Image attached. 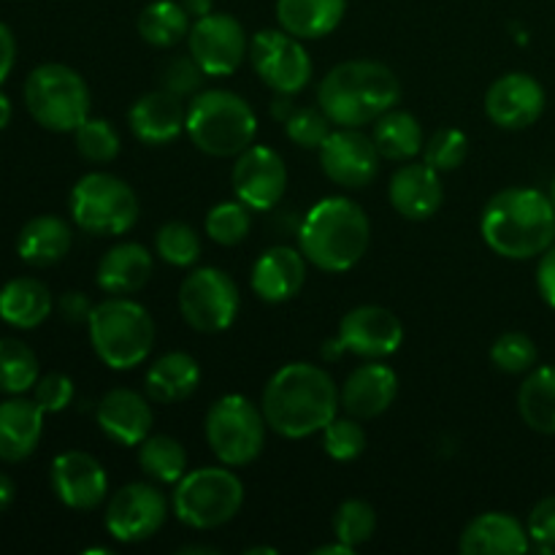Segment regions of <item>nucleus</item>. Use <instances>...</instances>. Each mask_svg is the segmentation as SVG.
I'll return each mask as SVG.
<instances>
[{
  "instance_id": "f257e3e1",
  "label": "nucleus",
  "mask_w": 555,
  "mask_h": 555,
  "mask_svg": "<svg viewBox=\"0 0 555 555\" xmlns=\"http://www.w3.org/2000/svg\"><path fill=\"white\" fill-rule=\"evenodd\" d=\"M339 388L323 366L287 363L271 374L263 388L260 410L274 434L285 439H307L339 415Z\"/></svg>"
},
{
  "instance_id": "f03ea898",
  "label": "nucleus",
  "mask_w": 555,
  "mask_h": 555,
  "mask_svg": "<svg viewBox=\"0 0 555 555\" xmlns=\"http://www.w3.org/2000/svg\"><path fill=\"white\" fill-rule=\"evenodd\" d=\"M482 238L496 255L529 260L555 244V206L534 188H509L493 195L482 209Z\"/></svg>"
},
{
  "instance_id": "7ed1b4c3",
  "label": "nucleus",
  "mask_w": 555,
  "mask_h": 555,
  "mask_svg": "<svg viewBox=\"0 0 555 555\" xmlns=\"http://www.w3.org/2000/svg\"><path fill=\"white\" fill-rule=\"evenodd\" d=\"M399 76L377 60H347L331 68L318 87V103L336 128L377 122L399 103Z\"/></svg>"
},
{
  "instance_id": "20e7f679",
  "label": "nucleus",
  "mask_w": 555,
  "mask_h": 555,
  "mask_svg": "<svg viewBox=\"0 0 555 555\" xmlns=\"http://www.w3.org/2000/svg\"><path fill=\"white\" fill-rule=\"evenodd\" d=\"M372 225L356 201L331 195L318 201L298 225V244L304 258L328 274L356 269L369 249Z\"/></svg>"
},
{
  "instance_id": "39448f33",
  "label": "nucleus",
  "mask_w": 555,
  "mask_h": 555,
  "mask_svg": "<svg viewBox=\"0 0 555 555\" xmlns=\"http://www.w3.org/2000/svg\"><path fill=\"white\" fill-rule=\"evenodd\" d=\"M90 345L95 356L114 372L141 366L155 347V320L128 296H114L92 307Z\"/></svg>"
},
{
  "instance_id": "423d86ee",
  "label": "nucleus",
  "mask_w": 555,
  "mask_h": 555,
  "mask_svg": "<svg viewBox=\"0 0 555 555\" xmlns=\"http://www.w3.org/2000/svg\"><path fill=\"white\" fill-rule=\"evenodd\" d=\"M184 130L201 152L211 157H238L255 144L258 117L242 95L231 90H206L193 95Z\"/></svg>"
},
{
  "instance_id": "0eeeda50",
  "label": "nucleus",
  "mask_w": 555,
  "mask_h": 555,
  "mask_svg": "<svg viewBox=\"0 0 555 555\" xmlns=\"http://www.w3.org/2000/svg\"><path fill=\"white\" fill-rule=\"evenodd\" d=\"M22 92L30 117L52 133H74L90 117V87L79 70L63 63L33 68Z\"/></svg>"
},
{
  "instance_id": "6e6552de",
  "label": "nucleus",
  "mask_w": 555,
  "mask_h": 555,
  "mask_svg": "<svg viewBox=\"0 0 555 555\" xmlns=\"http://www.w3.org/2000/svg\"><path fill=\"white\" fill-rule=\"evenodd\" d=\"M244 486L231 466H201L173 486L171 507L184 526L198 531L220 529L238 515Z\"/></svg>"
},
{
  "instance_id": "1a4fd4ad",
  "label": "nucleus",
  "mask_w": 555,
  "mask_h": 555,
  "mask_svg": "<svg viewBox=\"0 0 555 555\" xmlns=\"http://www.w3.org/2000/svg\"><path fill=\"white\" fill-rule=\"evenodd\" d=\"M70 217L92 236H122L139 220V198L125 179L92 171L70 190Z\"/></svg>"
},
{
  "instance_id": "9d476101",
  "label": "nucleus",
  "mask_w": 555,
  "mask_h": 555,
  "mask_svg": "<svg viewBox=\"0 0 555 555\" xmlns=\"http://www.w3.org/2000/svg\"><path fill=\"white\" fill-rule=\"evenodd\" d=\"M266 428L269 423H266L263 410L255 406V401H249L247 396L238 393H228L215 401L204 421L209 450L220 464L231 466V469L253 464L263 453Z\"/></svg>"
},
{
  "instance_id": "9b49d317",
  "label": "nucleus",
  "mask_w": 555,
  "mask_h": 555,
  "mask_svg": "<svg viewBox=\"0 0 555 555\" xmlns=\"http://www.w3.org/2000/svg\"><path fill=\"white\" fill-rule=\"evenodd\" d=\"M238 287L222 269H195L179 287V312L190 328L201 334H220L238 314Z\"/></svg>"
},
{
  "instance_id": "f8f14e48",
  "label": "nucleus",
  "mask_w": 555,
  "mask_h": 555,
  "mask_svg": "<svg viewBox=\"0 0 555 555\" xmlns=\"http://www.w3.org/2000/svg\"><path fill=\"white\" fill-rule=\"evenodd\" d=\"M249 63L276 95H296L312 79V60L301 38L287 30H260L249 41Z\"/></svg>"
},
{
  "instance_id": "ddd939ff",
  "label": "nucleus",
  "mask_w": 555,
  "mask_h": 555,
  "mask_svg": "<svg viewBox=\"0 0 555 555\" xmlns=\"http://www.w3.org/2000/svg\"><path fill=\"white\" fill-rule=\"evenodd\" d=\"M168 518L166 493L150 482L122 486L106 504V531L122 545L152 540Z\"/></svg>"
},
{
  "instance_id": "4468645a",
  "label": "nucleus",
  "mask_w": 555,
  "mask_h": 555,
  "mask_svg": "<svg viewBox=\"0 0 555 555\" xmlns=\"http://www.w3.org/2000/svg\"><path fill=\"white\" fill-rule=\"evenodd\" d=\"M188 43L190 54L206 76L236 74L244 57H249V41L242 22L231 14H220V11L193 20Z\"/></svg>"
},
{
  "instance_id": "2eb2a0df",
  "label": "nucleus",
  "mask_w": 555,
  "mask_h": 555,
  "mask_svg": "<svg viewBox=\"0 0 555 555\" xmlns=\"http://www.w3.org/2000/svg\"><path fill=\"white\" fill-rule=\"evenodd\" d=\"M320 166L323 173L339 188L361 190L372 184L379 173V152L372 135L361 128H336L320 144Z\"/></svg>"
},
{
  "instance_id": "dca6fc26",
  "label": "nucleus",
  "mask_w": 555,
  "mask_h": 555,
  "mask_svg": "<svg viewBox=\"0 0 555 555\" xmlns=\"http://www.w3.org/2000/svg\"><path fill=\"white\" fill-rule=\"evenodd\" d=\"M231 182L244 206L253 211H271L287 190L285 160L269 146L253 144L236 157Z\"/></svg>"
},
{
  "instance_id": "f3484780",
  "label": "nucleus",
  "mask_w": 555,
  "mask_h": 555,
  "mask_svg": "<svg viewBox=\"0 0 555 555\" xmlns=\"http://www.w3.org/2000/svg\"><path fill=\"white\" fill-rule=\"evenodd\" d=\"M52 491L68 509L90 513L106 502L108 475L101 461L81 450H68L52 461L49 469Z\"/></svg>"
},
{
  "instance_id": "a211bd4d",
  "label": "nucleus",
  "mask_w": 555,
  "mask_h": 555,
  "mask_svg": "<svg viewBox=\"0 0 555 555\" xmlns=\"http://www.w3.org/2000/svg\"><path fill=\"white\" fill-rule=\"evenodd\" d=\"M339 341L345 352H352L366 361L393 356L404 341V325L385 307H356L341 318Z\"/></svg>"
},
{
  "instance_id": "6ab92c4d",
  "label": "nucleus",
  "mask_w": 555,
  "mask_h": 555,
  "mask_svg": "<svg viewBox=\"0 0 555 555\" xmlns=\"http://www.w3.org/2000/svg\"><path fill=\"white\" fill-rule=\"evenodd\" d=\"M545 112V87L531 74H504L486 92V114L504 130H524Z\"/></svg>"
},
{
  "instance_id": "aec40b11",
  "label": "nucleus",
  "mask_w": 555,
  "mask_h": 555,
  "mask_svg": "<svg viewBox=\"0 0 555 555\" xmlns=\"http://www.w3.org/2000/svg\"><path fill=\"white\" fill-rule=\"evenodd\" d=\"M152 399L130 388H114L98 401V426L119 448H139L152 431Z\"/></svg>"
},
{
  "instance_id": "412c9836",
  "label": "nucleus",
  "mask_w": 555,
  "mask_h": 555,
  "mask_svg": "<svg viewBox=\"0 0 555 555\" xmlns=\"http://www.w3.org/2000/svg\"><path fill=\"white\" fill-rule=\"evenodd\" d=\"M390 206L399 211L404 220H428L439 211L444 201L442 179H439L437 168H431L428 163H410L401 166L399 171L390 177L388 188Z\"/></svg>"
},
{
  "instance_id": "4be33fe9",
  "label": "nucleus",
  "mask_w": 555,
  "mask_h": 555,
  "mask_svg": "<svg viewBox=\"0 0 555 555\" xmlns=\"http://www.w3.org/2000/svg\"><path fill=\"white\" fill-rule=\"evenodd\" d=\"M399 396V377L388 363H363L347 377L345 388L339 390L341 406L347 415L358 421H372L383 415Z\"/></svg>"
},
{
  "instance_id": "5701e85b",
  "label": "nucleus",
  "mask_w": 555,
  "mask_h": 555,
  "mask_svg": "<svg viewBox=\"0 0 555 555\" xmlns=\"http://www.w3.org/2000/svg\"><path fill=\"white\" fill-rule=\"evenodd\" d=\"M128 122L141 144L163 146L171 144V141H177L184 133L188 108L182 106V98H177L173 92L155 90L141 95L130 106Z\"/></svg>"
},
{
  "instance_id": "b1692460",
  "label": "nucleus",
  "mask_w": 555,
  "mask_h": 555,
  "mask_svg": "<svg viewBox=\"0 0 555 555\" xmlns=\"http://www.w3.org/2000/svg\"><path fill=\"white\" fill-rule=\"evenodd\" d=\"M304 282H307V258L301 249L271 247L255 260L249 285L263 301L285 304L298 296Z\"/></svg>"
},
{
  "instance_id": "393cba45",
  "label": "nucleus",
  "mask_w": 555,
  "mask_h": 555,
  "mask_svg": "<svg viewBox=\"0 0 555 555\" xmlns=\"http://www.w3.org/2000/svg\"><path fill=\"white\" fill-rule=\"evenodd\" d=\"M459 547L464 555H524L531 551V540L513 515L482 513L461 531Z\"/></svg>"
},
{
  "instance_id": "a878e982",
  "label": "nucleus",
  "mask_w": 555,
  "mask_h": 555,
  "mask_svg": "<svg viewBox=\"0 0 555 555\" xmlns=\"http://www.w3.org/2000/svg\"><path fill=\"white\" fill-rule=\"evenodd\" d=\"M47 412L25 396H9L0 401V461L20 464L36 453L43 437Z\"/></svg>"
},
{
  "instance_id": "bb28decb",
  "label": "nucleus",
  "mask_w": 555,
  "mask_h": 555,
  "mask_svg": "<svg viewBox=\"0 0 555 555\" xmlns=\"http://www.w3.org/2000/svg\"><path fill=\"white\" fill-rule=\"evenodd\" d=\"M152 255L144 244L125 242L108 249L98 263V287L108 296H133L150 282Z\"/></svg>"
},
{
  "instance_id": "cd10ccee",
  "label": "nucleus",
  "mask_w": 555,
  "mask_h": 555,
  "mask_svg": "<svg viewBox=\"0 0 555 555\" xmlns=\"http://www.w3.org/2000/svg\"><path fill=\"white\" fill-rule=\"evenodd\" d=\"M70 244H74V233L68 222L54 215H38L22 225L16 236V253L22 263L33 269H49L70 253Z\"/></svg>"
},
{
  "instance_id": "c85d7f7f",
  "label": "nucleus",
  "mask_w": 555,
  "mask_h": 555,
  "mask_svg": "<svg viewBox=\"0 0 555 555\" xmlns=\"http://www.w3.org/2000/svg\"><path fill=\"white\" fill-rule=\"evenodd\" d=\"M52 293L36 276H16L0 287V320L11 328L33 331L52 314Z\"/></svg>"
},
{
  "instance_id": "c756f323",
  "label": "nucleus",
  "mask_w": 555,
  "mask_h": 555,
  "mask_svg": "<svg viewBox=\"0 0 555 555\" xmlns=\"http://www.w3.org/2000/svg\"><path fill=\"white\" fill-rule=\"evenodd\" d=\"M201 383V366L190 352H166L150 366L144 390L155 404H179L190 399Z\"/></svg>"
},
{
  "instance_id": "7c9ffc66",
  "label": "nucleus",
  "mask_w": 555,
  "mask_h": 555,
  "mask_svg": "<svg viewBox=\"0 0 555 555\" xmlns=\"http://www.w3.org/2000/svg\"><path fill=\"white\" fill-rule=\"evenodd\" d=\"M347 0H276V20L282 30L301 41L331 36L341 25Z\"/></svg>"
},
{
  "instance_id": "2f4dec72",
  "label": "nucleus",
  "mask_w": 555,
  "mask_h": 555,
  "mask_svg": "<svg viewBox=\"0 0 555 555\" xmlns=\"http://www.w3.org/2000/svg\"><path fill=\"white\" fill-rule=\"evenodd\" d=\"M372 141L379 157L393 163L412 160L415 155H421L423 144H426L421 122L410 112H393V108L374 122Z\"/></svg>"
},
{
  "instance_id": "473e14b6",
  "label": "nucleus",
  "mask_w": 555,
  "mask_h": 555,
  "mask_svg": "<svg viewBox=\"0 0 555 555\" xmlns=\"http://www.w3.org/2000/svg\"><path fill=\"white\" fill-rule=\"evenodd\" d=\"M193 16L182 5V0H152L139 14V36L150 47L168 49L182 43L190 36Z\"/></svg>"
},
{
  "instance_id": "72a5a7b5",
  "label": "nucleus",
  "mask_w": 555,
  "mask_h": 555,
  "mask_svg": "<svg viewBox=\"0 0 555 555\" xmlns=\"http://www.w3.org/2000/svg\"><path fill=\"white\" fill-rule=\"evenodd\" d=\"M518 412L537 434H555V366L531 369L520 383Z\"/></svg>"
},
{
  "instance_id": "f704fd0d",
  "label": "nucleus",
  "mask_w": 555,
  "mask_h": 555,
  "mask_svg": "<svg viewBox=\"0 0 555 555\" xmlns=\"http://www.w3.org/2000/svg\"><path fill=\"white\" fill-rule=\"evenodd\" d=\"M139 466L157 486H177L188 475V450L173 437L155 434L139 444Z\"/></svg>"
},
{
  "instance_id": "c9c22d12",
  "label": "nucleus",
  "mask_w": 555,
  "mask_h": 555,
  "mask_svg": "<svg viewBox=\"0 0 555 555\" xmlns=\"http://www.w3.org/2000/svg\"><path fill=\"white\" fill-rule=\"evenodd\" d=\"M41 377L38 356L22 339H0V393L25 396Z\"/></svg>"
},
{
  "instance_id": "e433bc0d",
  "label": "nucleus",
  "mask_w": 555,
  "mask_h": 555,
  "mask_svg": "<svg viewBox=\"0 0 555 555\" xmlns=\"http://www.w3.org/2000/svg\"><path fill=\"white\" fill-rule=\"evenodd\" d=\"M249 211L253 209L238 198L211 206L209 215H206V236L220 247H236L249 236V228H253Z\"/></svg>"
},
{
  "instance_id": "4c0bfd02",
  "label": "nucleus",
  "mask_w": 555,
  "mask_h": 555,
  "mask_svg": "<svg viewBox=\"0 0 555 555\" xmlns=\"http://www.w3.org/2000/svg\"><path fill=\"white\" fill-rule=\"evenodd\" d=\"M155 249L168 266L190 269L201 258V238L188 222H166L155 236Z\"/></svg>"
},
{
  "instance_id": "58836bf2",
  "label": "nucleus",
  "mask_w": 555,
  "mask_h": 555,
  "mask_svg": "<svg viewBox=\"0 0 555 555\" xmlns=\"http://www.w3.org/2000/svg\"><path fill=\"white\" fill-rule=\"evenodd\" d=\"M74 144L76 152L90 163H112L119 155V133L108 119L87 117L74 130Z\"/></svg>"
},
{
  "instance_id": "ea45409f",
  "label": "nucleus",
  "mask_w": 555,
  "mask_h": 555,
  "mask_svg": "<svg viewBox=\"0 0 555 555\" xmlns=\"http://www.w3.org/2000/svg\"><path fill=\"white\" fill-rule=\"evenodd\" d=\"M374 529H377V515H374L372 504H366L363 499H347L345 504H339L334 515L336 540L347 542L358 551L372 540Z\"/></svg>"
},
{
  "instance_id": "a19ab883",
  "label": "nucleus",
  "mask_w": 555,
  "mask_h": 555,
  "mask_svg": "<svg viewBox=\"0 0 555 555\" xmlns=\"http://www.w3.org/2000/svg\"><path fill=\"white\" fill-rule=\"evenodd\" d=\"M537 350L534 339L529 334H520V331H509L496 339V345L491 347V361L493 366L502 369L504 374H526L537 366Z\"/></svg>"
},
{
  "instance_id": "79ce46f5",
  "label": "nucleus",
  "mask_w": 555,
  "mask_h": 555,
  "mask_svg": "<svg viewBox=\"0 0 555 555\" xmlns=\"http://www.w3.org/2000/svg\"><path fill=\"white\" fill-rule=\"evenodd\" d=\"M469 157V139L455 128H442L423 144V163L442 171H455Z\"/></svg>"
},
{
  "instance_id": "37998d69",
  "label": "nucleus",
  "mask_w": 555,
  "mask_h": 555,
  "mask_svg": "<svg viewBox=\"0 0 555 555\" xmlns=\"http://www.w3.org/2000/svg\"><path fill=\"white\" fill-rule=\"evenodd\" d=\"M323 448L334 461H356L366 450V431L358 417L336 415L323 428Z\"/></svg>"
},
{
  "instance_id": "c03bdc74",
  "label": "nucleus",
  "mask_w": 555,
  "mask_h": 555,
  "mask_svg": "<svg viewBox=\"0 0 555 555\" xmlns=\"http://www.w3.org/2000/svg\"><path fill=\"white\" fill-rule=\"evenodd\" d=\"M331 119L325 117L323 108H293L291 117L285 119L287 139L304 150H320L331 133Z\"/></svg>"
},
{
  "instance_id": "a18cd8bd",
  "label": "nucleus",
  "mask_w": 555,
  "mask_h": 555,
  "mask_svg": "<svg viewBox=\"0 0 555 555\" xmlns=\"http://www.w3.org/2000/svg\"><path fill=\"white\" fill-rule=\"evenodd\" d=\"M204 79H206L204 68L195 63L193 54H182V57L168 60V63L163 65V70H160L163 90L173 92L177 98L198 95Z\"/></svg>"
},
{
  "instance_id": "49530a36",
  "label": "nucleus",
  "mask_w": 555,
  "mask_h": 555,
  "mask_svg": "<svg viewBox=\"0 0 555 555\" xmlns=\"http://www.w3.org/2000/svg\"><path fill=\"white\" fill-rule=\"evenodd\" d=\"M33 401L41 406L47 415H57L65 406L74 401V379L68 374L49 372L43 377H38V383L33 385Z\"/></svg>"
},
{
  "instance_id": "de8ad7c7",
  "label": "nucleus",
  "mask_w": 555,
  "mask_h": 555,
  "mask_svg": "<svg viewBox=\"0 0 555 555\" xmlns=\"http://www.w3.org/2000/svg\"><path fill=\"white\" fill-rule=\"evenodd\" d=\"M526 531H529V540L534 551L540 553L555 551V496L542 499V502L531 509Z\"/></svg>"
},
{
  "instance_id": "09e8293b",
  "label": "nucleus",
  "mask_w": 555,
  "mask_h": 555,
  "mask_svg": "<svg viewBox=\"0 0 555 555\" xmlns=\"http://www.w3.org/2000/svg\"><path fill=\"white\" fill-rule=\"evenodd\" d=\"M92 307H95V304H90V298H87L85 293H79V291L63 293V296H60V301H57L60 314H63V318L68 320V323H74V325L87 323V320H90V314H92Z\"/></svg>"
},
{
  "instance_id": "8fccbe9b",
  "label": "nucleus",
  "mask_w": 555,
  "mask_h": 555,
  "mask_svg": "<svg viewBox=\"0 0 555 555\" xmlns=\"http://www.w3.org/2000/svg\"><path fill=\"white\" fill-rule=\"evenodd\" d=\"M537 287H540V296L545 298L547 307L555 309V244L547 253H542L540 269H537Z\"/></svg>"
},
{
  "instance_id": "3c124183",
  "label": "nucleus",
  "mask_w": 555,
  "mask_h": 555,
  "mask_svg": "<svg viewBox=\"0 0 555 555\" xmlns=\"http://www.w3.org/2000/svg\"><path fill=\"white\" fill-rule=\"evenodd\" d=\"M16 63V41H14V33H11L9 25L0 22V85L9 79V74L14 70Z\"/></svg>"
},
{
  "instance_id": "603ef678",
  "label": "nucleus",
  "mask_w": 555,
  "mask_h": 555,
  "mask_svg": "<svg viewBox=\"0 0 555 555\" xmlns=\"http://www.w3.org/2000/svg\"><path fill=\"white\" fill-rule=\"evenodd\" d=\"M14 496H16L14 480H11V477L5 475V472H0V513H5V509L11 507Z\"/></svg>"
},
{
  "instance_id": "864d4df0",
  "label": "nucleus",
  "mask_w": 555,
  "mask_h": 555,
  "mask_svg": "<svg viewBox=\"0 0 555 555\" xmlns=\"http://www.w3.org/2000/svg\"><path fill=\"white\" fill-rule=\"evenodd\" d=\"M182 5L188 9V14L193 16V20H201V16L215 11V0H182Z\"/></svg>"
},
{
  "instance_id": "5fc2aeb1",
  "label": "nucleus",
  "mask_w": 555,
  "mask_h": 555,
  "mask_svg": "<svg viewBox=\"0 0 555 555\" xmlns=\"http://www.w3.org/2000/svg\"><path fill=\"white\" fill-rule=\"evenodd\" d=\"M291 98L293 95H276L274 98V106H271V114H274V117H280L282 122H285V119L293 114V108H296V106H293Z\"/></svg>"
},
{
  "instance_id": "6e6d98bb",
  "label": "nucleus",
  "mask_w": 555,
  "mask_h": 555,
  "mask_svg": "<svg viewBox=\"0 0 555 555\" xmlns=\"http://www.w3.org/2000/svg\"><path fill=\"white\" fill-rule=\"evenodd\" d=\"M314 555H356V547L347 545V542H341V540H336L334 545L318 547V551H314Z\"/></svg>"
},
{
  "instance_id": "4d7b16f0",
  "label": "nucleus",
  "mask_w": 555,
  "mask_h": 555,
  "mask_svg": "<svg viewBox=\"0 0 555 555\" xmlns=\"http://www.w3.org/2000/svg\"><path fill=\"white\" fill-rule=\"evenodd\" d=\"M11 114H14V108H11V101H9V95H5V92L0 90V130H3V128H9V122H11Z\"/></svg>"
},
{
  "instance_id": "13d9d810",
  "label": "nucleus",
  "mask_w": 555,
  "mask_h": 555,
  "mask_svg": "<svg viewBox=\"0 0 555 555\" xmlns=\"http://www.w3.org/2000/svg\"><path fill=\"white\" fill-rule=\"evenodd\" d=\"M193 553H204V555H217V551L215 547H182V551H179V555H193Z\"/></svg>"
},
{
  "instance_id": "bf43d9fd",
  "label": "nucleus",
  "mask_w": 555,
  "mask_h": 555,
  "mask_svg": "<svg viewBox=\"0 0 555 555\" xmlns=\"http://www.w3.org/2000/svg\"><path fill=\"white\" fill-rule=\"evenodd\" d=\"M258 553H269V555H276L274 547H249L247 555H258Z\"/></svg>"
},
{
  "instance_id": "052dcab7",
  "label": "nucleus",
  "mask_w": 555,
  "mask_h": 555,
  "mask_svg": "<svg viewBox=\"0 0 555 555\" xmlns=\"http://www.w3.org/2000/svg\"><path fill=\"white\" fill-rule=\"evenodd\" d=\"M551 201H553V206H555V177H553V182H551Z\"/></svg>"
}]
</instances>
